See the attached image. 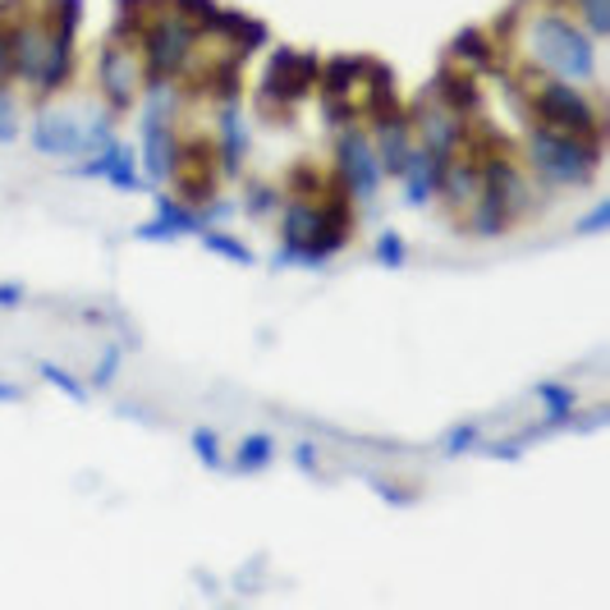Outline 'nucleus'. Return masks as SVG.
I'll return each instance as SVG.
<instances>
[{"label": "nucleus", "mask_w": 610, "mask_h": 610, "mask_svg": "<svg viewBox=\"0 0 610 610\" xmlns=\"http://www.w3.org/2000/svg\"><path fill=\"white\" fill-rule=\"evenodd\" d=\"M29 143L42 151V157H56V161H74L88 151V129L79 115L69 111H56V106H42L33 129H29Z\"/></svg>", "instance_id": "1a4fd4ad"}, {"label": "nucleus", "mask_w": 610, "mask_h": 610, "mask_svg": "<svg viewBox=\"0 0 610 610\" xmlns=\"http://www.w3.org/2000/svg\"><path fill=\"white\" fill-rule=\"evenodd\" d=\"M79 180H106L111 189H120V193H138V189H147V180L138 174V151L129 147V143H120V138H111L106 147H97V151H88V157L79 161Z\"/></svg>", "instance_id": "9d476101"}, {"label": "nucleus", "mask_w": 610, "mask_h": 610, "mask_svg": "<svg viewBox=\"0 0 610 610\" xmlns=\"http://www.w3.org/2000/svg\"><path fill=\"white\" fill-rule=\"evenodd\" d=\"M88 14V0H46V29L60 33H79Z\"/></svg>", "instance_id": "a878e982"}, {"label": "nucleus", "mask_w": 610, "mask_h": 610, "mask_svg": "<svg viewBox=\"0 0 610 610\" xmlns=\"http://www.w3.org/2000/svg\"><path fill=\"white\" fill-rule=\"evenodd\" d=\"M294 460H298V468H317V450H313V445H298Z\"/></svg>", "instance_id": "4c0bfd02"}, {"label": "nucleus", "mask_w": 610, "mask_h": 610, "mask_svg": "<svg viewBox=\"0 0 610 610\" xmlns=\"http://www.w3.org/2000/svg\"><path fill=\"white\" fill-rule=\"evenodd\" d=\"M37 372H42V381H50V386H56L60 395H69V399H88V386L74 372H65V368H56V363H37Z\"/></svg>", "instance_id": "cd10ccee"}, {"label": "nucleus", "mask_w": 610, "mask_h": 610, "mask_svg": "<svg viewBox=\"0 0 610 610\" xmlns=\"http://www.w3.org/2000/svg\"><path fill=\"white\" fill-rule=\"evenodd\" d=\"M336 184L349 193L353 207H372L386 174H381V161L372 151L368 129H359V120L344 124L340 138H336Z\"/></svg>", "instance_id": "423d86ee"}, {"label": "nucleus", "mask_w": 610, "mask_h": 610, "mask_svg": "<svg viewBox=\"0 0 610 610\" xmlns=\"http://www.w3.org/2000/svg\"><path fill=\"white\" fill-rule=\"evenodd\" d=\"M281 202H285V197L275 193L271 184H252V193H248V212H252V216H271L275 207H281Z\"/></svg>", "instance_id": "473e14b6"}, {"label": "nucleus", "mask_w": 610, "mask_h": 610, "mask_svg": "<svg viewBox=\"0 0 610 610\" xmlns=\"http://www.w3.org/2000/svg\"><path fill=\"white\" fill-rule=\"evenodd\" d=\"M437 184H441V161H431L422 147L409 151V161L399 170V189H404V202L409 207H427L437 197Z\"/></svg>", "instance_id": "a211bd4d"}, {"label": "nucleus", "mask_w": 610, "mask_h": 610, "mask_svg": "<svg viewBox=\"0 0 610 610\" xmlns=\"http://www.w3.org/2000/svg\"><path fill=\"white\" fill-rule=\"evenodd\" d=\"M359 92H363V115H368V120H381V115L404 111V106H399V79H395V69L381 65V60H372V56H368V69H363Z\"/></svg>", "instance_id": "f3484780"}, {"label": "nucleus", "mask_w": 610, "mask_h": 610, "mask_svg": "<svg viewBox=\"0 0 610 610\" xmlns=\"http://www.w3.org/2000/svg\"><path fill=\"white\" fill-rule=\"evenodd\" d=\"M74 74V33L50 29V46H46V69H42V83H37V101H46L50 92H60Z\"/></svg>", "instance_id": "aec40b11"}, {"label": "nucleus", "mask_w": 610, "mask_h": 610, "mask_svg": "<svg viewBox=\"0 0 610 610\" xmlns=\"http://www.w3.org/2000/svg\"><path fill=\"white\" fill-rule=\"evenodd\" d=\"M207 33H197L189 19H180L174 10L157 5V14L147 19V29L138 37V60H143V79H161V83H174L180 74L193 69L197 60V46Z\"/></svg>", "instance_id": "7ed1b4c3"}, {"label": "nucleus", "mask_w": 610, "mask_h": 610, "mask_svg": "<svg viewBox=\"0 0 610 610\" xmlns=\"http://www.w3.org/2000/svg\"><path fill=\"white\" fill-rule=\"evenodd\" d=\"M19 134H23V124H19V101L0 88V147H10V143H19Z\"/></svg>", "instance_id": "c85d7f7f"}, {"label": "nucleus", "mask_w": 610, "mask_h": 610, "mask_svg": "<svg viewBox=\"0 0 610 610\" xmlns=\"http://www.w3.org/2000/svg\"><path fill=\"white\" fill-rule=\"evenodd\" d=\"M14 79V60H10V29H0V88Z\"/></svg>", "instance_id": "c9c22d12"}, {"label": "nucleus", "mask_w": 610, "mask_h": 610, "mask_svg": "<svg viewBox=\"0 0 610 610\" xmlns=\"http://www.w3.org/2000/svg\"><path fill=\"white\" fill-rule=\"evenodd\" d=\"M23 303V285H0V308H14Z\"/></svg>", "instance_id": "e433bc0d"}, {"label": "nucleus", "mask_w": 610, "mask_h": 610, "mask_svg": "<svg viewBox=\"0 0 610 610\" xmlns=\"http://www.w3.org/2000/svg\"><path fill=\"white\" fill-rule=\"evenodd\" d=\"M120 363H124L120 344H106V353H101V363H97V372H92V391H106L111 381L120 376Z\"/></svg>", "instance_id": "2f4dec72"}, {"label": "nucleus", "mask_w": 610, "mask_h": 610, "mask_svg": "<svg viewBox=\"0 0 610 610\" xmlns=\"http://www.w3.org/2000/svg\"><path fill=\"white\" fill-rule=\"evenodd\" d=\"M97 83H101V97H106L111 111H134L138 97H143V60H138V46L106 37V46L97 50Z\"/></svg>", "instance_id": "6e6552de"}, {"label": "nucleus", "mask_w": 610, "mask_h": 610, "mask_svg": "<svg viewBox=\"0 0 610 610\" xmlns=\"http://www.w3.org/2000/svg\"><path fill=\"white\" fill-rule=\"evenodd\" d=\"M212 147H216L221 174H230V180H235V174H244L239 166H244V157H248V120H244V106H239V101H225V106H221Z\"/></svg>", "instance_id": "ddd939ff"}, {"label": "nucleus", "mask_w": 610, "mask_h": 610, "mask_svg": "<svg viewBox=\"0 0 610 610\" xmlns=\"http://www.w3.org/2000/svg\"><path fill=\"white\" fill-rule=\"evenodd\" d=\"M157 5H161V0H115V29H111V37L138 46V37L147 29V19L157 14Z\"/></svg>", "instance_id": "412c9836"}, {"label": "nucleus", "mask_w": 610, "mask_h": 610, "mask_svg": "<svg viewBox=\"0 0 610 610\" xmlns=\"http://www.w3.org/2000/svg\"><path fill=\"white\" fill-rule=\"evenodd\" d=\"M528 50H532V65H538L546 79L583 88L597 74V37L561 10L528 19Z\"/></svg>", "instance_id": "f257e3e1"}, {"label": "nucleus", "mask_w": 610, "mask_h": 610, "mask_svg": "<svg viewBox=\"0 0 610 610\" xmlns=\"http://www.w3.org/2000/svg\"><path fill=\"white\" fill-rule=\"evenodd\" d=\"M477 437H482V427H454L450 437H445V454H464V450H473L477 445Z\"/></svg>", "instance_id": "f704fd0d"}, {"label": "nucleus", "mask_w": 610, "mask_h": 610, "mask_svg": "<svg viewBox=\"0 0 610 610\" xmlns=\"http://www.w3.org/2000/svg\"><path fill=\"white\" fill-rule=\"evenodd\" d=\"M427 92L441 101V106H450L454 115H473L482 106V83H477V74L468 69H454V65H441V74L427 83Z\"/></svg>", "instance_id": "4468645a"}, {"label": "nucleus", "mask_w": 610, "mask_h": 610, "mask_svg": "<svg viewBox=\"0 0 610 610\" xmlns=\"http://www.w3.org/2000/svg\"><path fill=\"white\" fill-rule=\"evenodd\" d=\"M271 460H275V441L267 437V431H252V437H244V445H239V454H235V468L262 473Z\"/></svg>", "instance_id": "393cba45"}, {"label": "nucleus", "mask_w": 610, "mask_h": 610, "mask_svg": "<svg viewBox=\"0 0 610 610\" xmlns=\"http://www.w3.org/2000/svg\"><path fill=\"white\" fill-rule=\"evenodd\" d=\"M138 239H151V244H174V239H184V235H202V216L197 207H189L184 197H157V212H151V221H143Z\"/></svg>", "instance_id": "f8f14e48"}, {"label": "nucleus", "mask_w": 610, "mask_h": 610, "mask_svg": "<svg viewBox=\"0 0 610 610\" xmlns=\"http://www.w3.org/2000/svg\"><path fill=\"white\" fill-rule=\"evenodd\" d=\"M19 399H23V391L10 386V381H0V404H19Z\"/></svg>", "instance_id": "58836bf2"}, {"label": "nucleus", "mask_w": 610, "mask_h": 610, "mask_svg": "<svg viewBox=\"0 0 610 610\" xmlns=\"http://www.w3.org/2000/svg\"><path fill=\"white\" fill-rule=\"evenodd\" d=\"M193 454H197V460L207 464V468H225V454H221V441L212 437L207 427H197V431H193Z\"/></svg>", "instance_id": "7c9ffc66"}, {"label": "nucleus", "mask_w": 610, "mask_h": 610, "mask_svg": "<svg viewBox=\"0 0 610 610\" xmlns=\"http://www.w3.org/2000/svg\"><path fill=\"white\" fill-rule=\"evenodd\" d=\"M212 33L225 42V50H235V56H252V50H262L271 42L267 23L258 14H244V10H221Z\"/></svg>", "instance_id": "dca6fc26"}, {"label": "nucleus", "mask_w": 610, "mask_h": 610, "mask_svg": "<svg viewBox=\"0 0 610 610\" xmlns=\"http://www.w3.org/2000/svg\"><path fill=\"white\" fill-rule=\"evenodd\" d=\"M202 244H207V252H216V258H225V262H235V267H252V248H248V244H239L235 235L216 230V225H202Z\"/></svg>", "instance_id": "5701e85b"}, {"label": "nucleus", "mask_w": 610, "mask_h": 610, "mask_svg": "<svg viewBox=\"0 0 610 610\" xmlns=\"http://www.w3.org/2000/svg\"><path fill=\"white\" fill-rule=\"evenodd\" d=\"M161 5L174 10L180 19H189L197 33H212V29H216V19H221V10H225L221 0H161Z\"/></svg>", "instance_id": "4be33fe9"}, {"label": "nucleus", "mask_w": 610, "mask_h": 610, "mask_svg": "<svg viewBox=\"0 0 610 610\" xmlns=\"http://www.w3.org/2000/svg\"><path fill=\"white\" fill-rule=\"evenodd\" d=\"M317 74H321V56L317 50H294V46H275L267 74L258 83V101L271 120H281V106L290 115V106L308 101V92H317Z\"/></svg>", "instance_id": "39448f33"}, {"label": "nucleus", "mask_w": 610, "mask_h": 610, "mask_svg": "<svg viewBox=\"0 0 610 610\" xmlns=\"http://www.w3.org/2000/svg\"><path fill=\"white\" fill-rule=\"evenodd\" d=\"M523 101L532 111V124H542V129L574 134V138H606V120L597 111V101L583 97V88H574V83L532 79Z\"/></svg>", "instance_id": "20e7f679"}, {"label": "nucleus", "mask_w": 610, "mask_h": 610, "mask_svg": "<svg viewBox=\"0 0 610 610\" xmlns=\"http://www.w3.org/2000/svg\"><path fill=\"white\" fill-rule=\"evenodd\" d=\"M538 404L546 409L551 422H565V418L578 409V391L561 386V381H542V386H538Z\"/></svg>", "instance_id": "b1692460"}, {"label": "nucleus", "mask_w": 610, "mask_h": 610, "mask_svg": "<svg viewBox=\"0 0 610 610\" xmlns=\"http://www.w3.org/2000/svg\"><path fill=\"white\" fill-rule=\"evenodd\" d=\"M368 138H372V151H376V161H381V174H386V180H399V170H404V161H409V151L418 147L409 115L395 111V115L372 120V134Z\"/></svg>", "instance_id": "9b49d317"}, {"label": "nucleus", "mask_w": 610, "mask_h": 610, "mask_svg": "<svg viewBox=\"0 0 610 610\" xmlns=\"http://www.w3.org/2000/svg\"><path fill=\"white\" fill-rule=\"evenodd\" d=\"M578 23L588 29L592 37H606L610 33V0H569Z\"/></svg>", "instance_id": "bb28decb"}, {"label": "nucleus", "mask_w": 610, "mask_h": 610, "mask_svg": "<svg viewBox=\"0 0 610 610\" xmlns=\"http://www.w3.org/2000/svg\"><path fill=\"white\" fill-rule=\"evenodd\" d=\"M376 262L391 267V271L409 262V248H404V235H399V230H386V235L376 239Z\"/></svg>", "instance_id": "c756f323"}, {"label": "nucleus", "mask_w": 610, "mask_h": 610, "mask_svg": "<svg viewBox=\"0 0 610 610\" xmlns=\"http://www.w3.org/2000/svg\"><path fill=\"white\" fill-rule=\"evenodd\" d=\"M496 60H500V50H496V37L487 33V29H460L450 37V46H445V65H454V69H468V74H477V69H496Z\"/></svg>", "instance_id": "2eb2a0df"}, {"label": "nucleus", "mask_w": 610, "mask_h": 610, "mask_svg": "<svg viewBox=\"0 0 610 610\" xmlns=\"http://www.w3.org/2000/svg\"><path fill=\"white\" fill-rule=\"evenodd\" d=\"M409 124H414L418 147L427 151L431 161H441V166L468 143V120H464V115H454L450 106H441V101L431 97V92H422V97L414 101Z\"/></svg>", "instance_id": "0eeeda50"}, {"label": "nucleus", "mask_w": 610, "mask_h": 610, "mask_svg": "<svg viewBox=\"0 0 610 610\" xmlns=\"http://www.w3.org/2000/svg\"><path fill=\"white\" fill-rule=\"evenodd\" d=\"M601 157H606V138H574V134L542 129V124L528 129V166L551 189L592 184V174L601 170Z\"/></svg>", "instance_id": "f03ea898"}, {"label": "nucleus", "mask_w": 610, "mask_h": 610, "mask_svg": "<svg viewBox=\"0 0 610 610\" xmlns=\"http://www.w3.org/2000/svg\"><path fill=\"white\" fill-rule=\"evenodd\" d=\"M606 221H610V202H592V212L574 221V235H601Z\"/></svg>", "instance_id": "72a5a7b5"}, {"label": "nucleus", "mask_w": 610, "mask_h": 610, "mask_svg": "<svg viewBox=\"0 0 610 610\" xmlns=\"http://www.w3.org/2000/svg\"><path fill=\"white\" fill-rule=\"evenodd\" d=\"M363 69H368V56H326L321 60V74H317L321 97H349V101H359L353 92H359V83H363Z\"/></svg>", "instance_id": "6ab92c4d"}]
</instances>
